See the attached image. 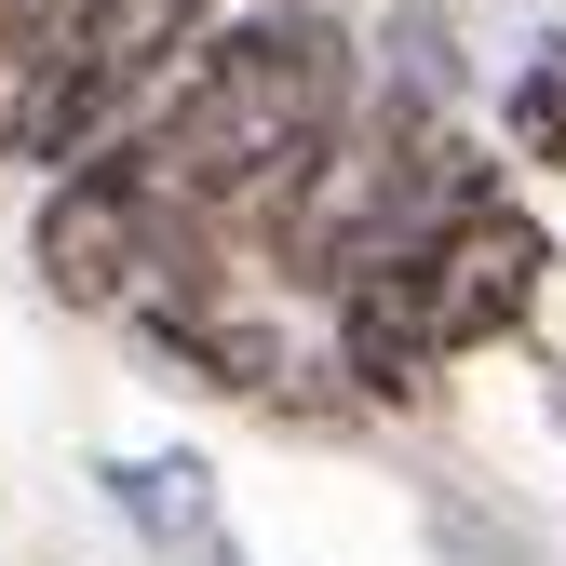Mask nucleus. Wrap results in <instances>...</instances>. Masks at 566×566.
Listing matches in <instances>:
<instances>
[{"instance_id": "4", "label": "nucleus", "mask_w": 566, "mask_h": 566, "mask_svg": "<svg viewBox=\"0 0 566 566\" xmlns=\"http://www.w3.org/2000/svg\"><path fill=\"white\" fill-rule=\"evenodd\" d=\"M432 270V324H446V350H500V337H526L539 324V283H553V230L526 217V202H472V217L418 256Z\"/></svg>"}, {"instance_id": "5", "label": "nucleus", "mask_w": 566, "mask_h": 566, "mask_svg": "<svg viewBox=\"0 0 566 566\" xmlns=\"http://www.w3.org/2000/svg\"><path fill=\"white\" fill-rule=\"evenodd\" d=\"M108 500H122V526L149 539L163 566L217 553V472H202V459H108Z\"/></svg>"}, {"instance_id": "2", "label": "nucleus", "mask_w": 566, "mask_h": 566, "mask_svg": "<svg viewBox=\"0 0 566 566\" xmlns=\"http://www.w3.org/2000/svg\"><path fill=\"white\" fill-rule=\"evenodd\" d=\"M189 202L135 163V149H95V163H67L41 189V217H28V256H41V297L54 311H135L149 297V270L176 243Z\"/></svg>"}, {"instance_id": "3", "label": "nucleus", "mask_w": 566, "mask_h": 566, "mask_svg": "<svg viewBox=\"0 0 566 566\" xmlns=\"http://www.w3.org/2000/svg\"><path fill=\"white\" fill-rule=\"evenodd\" d=\"M324 311H337V378L365 391V405H391V418H418L446 391V324H432V270L418 256H350L337 283H324Z\"/></svg>"}, {"instance_id": "6", "label": "nucleus", "mask_w": 566, "mask_h": 566, "mask_svg": "<svg viewBox=\"0 0 566 566\" xmlns=\"http://www.w3.org/2000/svg\"><path fill=\"white\" fill-rule=\"evenodd\" d=\"M500 149L566 176V28H539V54L513 67V95H500Z\"/></svg>"}, {"instance_id": "8", "label": "nucleus", "mask_w": 566, "mask_h": 566, "mask_svg": "<svg viewBox=\"0 0 566 566\" xmlns=\"http://www.w3.org/2000/svg\"><path fill=\"white\" fill-rule=\"evenodd\" d=\"M14 41H54V14H41V0H0V54H14Z\"/></svg>"}, {"instance_id": "1", "label": "nucleus", "mask_w": 566, "mask_h": 566, "mask_svg": "<svg viewBox=\"0 0 566 566\" xmlns=\"http://www.w3.org/2000/svg\"><path fill=\"white\" fill-rule=\"evenodd\" d=\"M350 108H365V54H350V28L311 14V0H283V14H243L217 41H189L163 82H149V108H135L122 149L149 163L189 217H217L230 256H270Z\"/></svg>"}, {"instance_id": "7", "label": "nucleus", "mask_w": 566, "mask_h": 566, "mask_svg": "<svg viewBox=\"0 0 566 566\" xmlns=\"http://www.w3.org/2000/svg\"><path fill=\"white\" fill-rule=\"evenodd\" d=\"M378 54H391V67H378L391 95H432V108H459V28H446V0H405Z\"/></svg>"}]
</instances>
